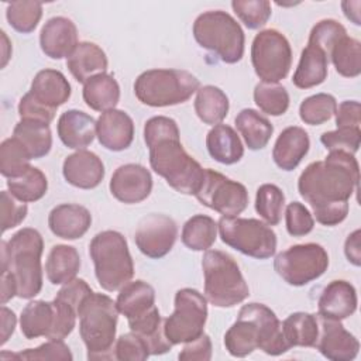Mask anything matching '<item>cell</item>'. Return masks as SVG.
Wrapping results in <instances>:
<instances>
[{
    "label": "cell",
    "mask_w": 361,
    "mask_h": 361,
    "mask_svg": "<svg viewBox=\"0 0 361 361\" xmlns=\"http://www.w3.org/2000/svg\"><path fill=\"white\" fill-rule=\"evenodd\" d=\"M360 166L353 154L330 151L323 161L309 164L298 179L299 195L323 226H337L348 214V200L358 189Z\"/></svg>",
    "instance_id": "cell-1"
},
{
    "label": "cell",
    "mask_w": 361,
    "mask_h": 361,
    "mask_svg": "<svg viewBox=\"0 0 361 361\" xmlns=\"http://www.w3.org/2000/svg\"><path fill=\"white\" fill-rule=\"evenodd\" d=\"M144 141L154 172L176 192L196 195L203 182L204 169L182 147L176 121L166 116L151 117L144 126Z\"/></svg>",
    "instance_id": "cell-2"
},
{
    "label": "cell",
    "mask_w": 361,
    "mask_h": 361,
    "mask_svg": "<svg viewBox=\"0 0 361 361\" xmlns=\"http://www.w3.org/2000/svg\"><path fill=\"white\" fill-rule=\"evenodd\" d=\"M226 350L233 357H247L259 348L268 355H281L290 347L276 314L262 303L244 305L237 320L224 334Z\"/></svg>",
    "instance_id": "cell-3"
},
{
    "label": "cell",
    "mask_w": 361,
    "mask_h": 361,
    "mask_svg": "<svg viewBox=\"0 0 361 361\" xmlns=\"http://www.w3.org/2000/svg\"><path fill=\"white\" fill-rule=\"evenodd\" d=\"M42 235L31 227H24L8 241H1V271L13 275L17 296L21 299H32L42 289Z\"/></svg>",
    "instance_id": "cell-4"
},
{
    "label": "cell",
    "mask_w": 361,
    "mask_h": 361,
    "mask_svg": "<svg viewBox=\"0 0 361 361\" xmlns=\"http://www.w3.org/2000/svg\"><path fill=\"white\" fill-rule=\"evenodd\" d=\"M78 317L87 360H113L118 320L116 302L104 293L92 292L80 303Z\"/></svg>",
    "instance_id": "cell-5"
},
{
    "label": "cell",
    "mask_w": 361,
    "mask_h": 361,
    "mask_svg": "<svg viewBox=\"0 0 361 361\" xmlns=\"http://www.w3.org/2000/svg\"><path fill=\"white\" fill-rule=\"evenodd\" d=\"M89 254L97 282L104 290H120L134 276L133 258L121 233L116 230L97 233L89 244Z\"/></svg>",
    "instance_id": "cell-6"
},
{
    "label": "cell",
    "mask_w": 361,
    "mask_h": 361,
    "mask_svg": "<svg viewBox=\"0 0 361 361\" xmlns=\"http://www.w3.org/2000/svg\"><path fill=\"white\" fill-rule=\"evenodd\" d=\"M204 296L216 307H233L250 296L248 285L231 255L206 250L202 258Z\"/></svg>",
    "instance_id": "cell-7"
},
{
    "label": "cell",
    "mask_w": 361,
    "mask_h": 361,
    "mask_svg": "<svg viewBox=\"0 0 361 361\" xmlns=\"http://www.w3.org/2000/svg\"><path fill=\"white\" fill-rule=\"evenodd\" d=\"M196 42L226 63H237L244 55L245 37L241 25L226 11H204L193 23Z\"/></svg>",
    "instance_id": "cell-8"
},
{
    "label": "cell",
    "mask_w": 361,
    "mask_h": 361,
    "mask_svg": "<svg viewBox=\"0 0 361 361\" xmlns=\"http://www.w3.org/2000/svg\"><path fill=\"white\" fill-rule=\"evenodd\" d=\"M199 79L183 69H149L134 82L137 99L151 107H166L185 103L197 92Z\"/></svg>",
    "instance_id": "cell-9"
},
{
    "label": "cell",
    "mask_w": 361,
    "mask_h": 361,
    "mask_svg": "<svg viewBox=\"0 0 361 361\" xmlns=\"http://www.w3.org/2000/svg\"><path fill=\"white\" fill-rule=\"evenodd\" d=\"M221 241L244 255L267 259L276 251V234L269 224L258 219L224 217L217 223Z\"/></svg>",
    "instance_id": "cell-10"
},
{
    "label": "cell",
    "mask_w": 361,
    "mask_h": 361,
    "mask_svg": "<svg viewBox=\"0 0 361 361\" xmlns=\"http://www.w3.org/2000/svg\"><path fill=\"white\" fill-rule=\"evenodd\" d=\"M207 320V299L192 288L175 293L173 313L164 320V333L172 345L189 343L203 334Z\"/></svg>",
    "instance_id": "cell-11"
},
{
    "label": "cell",
    "mask_w": 361,
    "mask_h": 361,
    "mask_svg": "<svg viewBox=\"0 0 361 361\" xmlns=\"http://www.w3.org/2000/svg\"><path fill=\"white\" fill-rule=\"evenodd\" d=\"M327 267L329 254L316 243L292 245L274 259L275 272L292 286H303L320 278Z\"/></svg>",
    "instance_id": "cell-12"
},
{
    "label": "cell",
    "mask_w": 361,
    "mask_h": 361,
    "mask_svg": "<svg viewBox=\"0 0 361 361\" xmlns=\"http://www.w3.org/2000/svg\"><path fill=\"white\" fill-rule=\"evenodd\" d=\"M251 62L255 75L268 83L285 79L292 65V49L286 37L278 30L259 31L251 45Z\"/></svg>",
    "instance_id": "cell-13"
},
{
    "label": "cell",
    "mask_w": 361,
    "mask_h": 361,
    "mask_svg": "<svg viewBox=\"0 0 361 361\" xmlns=\"http://www.w3.org/2000/svg\"><path fill=\"white\" fill-rule=\"evenodd\" d=\"M195 196L203 206L224 217H237L248 206L245 186L210 168L204 169L203 182Z\"/></svg>",
    "instance_id": "cell-14"
},
{
    "label": "cell",
    "mask_w": 361,
    "mask_h": 361,
    "mask_svg": "<svg viewBox=\"0 0 361 361\" xmlns=\"http://www.w3.org/2000/svg\"><path fill=\"white\" fill-rule=\"evenodd\" d=\"M178 237L175 220L166 214L151 213L138 221L134 233L137 248L148 258L165 257L173 247Z\"/></svg>",
    "instance_id": "cell-15"
},
{
    "label": "cell",
    "mask_w": 361,
    "mask_h": 361,
    "mask_svg": "<svg viewBox=\"0 0 361 361\" xmlns=\"http://www.w3.org/2000/svg\"><path fill=\"white\" fill-rule=\"evenodd\" d=\"M110 193L121 203L135 204L145 200L152 190L151 172L140 164L118 166L110 179Z\"/></svg>",
    "instance_id": "cell-16"
},
{
    "label": "cell",
    "mask_w": 361,
    "mask_h": 361,
    "mask_svg": "<svg viewBox=\"0 0 361 361\" xmlns=\"http://www.w3.org/2000/svg\"><path fill=\"white\" fill-rule=\"evenodd\" d=\"M319 336L316 348L331 361H351L357 357L360 343L354 334L347 331L340 320L319 316Z\"/></svg>",
    "instance_id": "cell-17"
},
{
    "label": "cell",
    "mask_w": 361,
    "mask_h": 361,
    "mask_svg": "<svg viewBox=\"0 0 361 361\" xmlns=\"http://www.w3.org/2000/svg\"><path fill=\"white\" fill-rule=\"evenodd\" d=\"M96 135L102 147L109 151H124L134 140L133 118L123 110L103 111L96 121Z\"/></svg>",
    "instance_id": "cell-18"
},
{
    "label": "cell",
    "mask_w": 361,
    "mask_h": 361,
    "mask_svg": "<svg viewBox=\"0 0 361 361\" xmlns=\"http://www.w3.org/2000/svg\"><path fill=\"white\" fill-rule=\"evenodd\" d=\"M62 175L75 188L94 189L104 178V165L94 152L78 149L65 158Z\"/></svg>",
    "instance_id": "cell-19"
},
{
    "label": "cell",
    "mask_w": 361,
    "mask_h": 361,
    "mask_svg": "<svg viewBox=\"0 0 361 361\" xmlns=\"http://www.w3.org/2000/svg\"><path fill=\"white\" fill-rule=\"evenodd\" d=\"M78 44L76 25L66 17H52L41 28L39 45L51 59L68 58Z\"/></svg>",
    "instance_id": "cell-20"
},
{
    "label": "cell",
    "mask_w": 361,
    "mask_h": 361,
    "mask_svg": "<svg viewBox=\"0 0 361 361\" xmlns=\"http://www.w3.org/2000/svg\"><path fill=\"white\" fill-rule=\"evenodd\" d=\"M357 303L355 288L344 279H336L324 286L317 300V316L343 320L357 310Z\"/></svg>",
    "instance_id": "cell-21"
},
{
    "label": "cell",
    "mask_w": 361,
    "mask_h": 361,
    "mask_svg": "<svg viewBox=\"0 0 361 361\" xmlns=\"http://www.w3.org/2000/svg\"><path fill=\"white\" fill-rule=\"evenodd\" d=\"M90 212L85 206L75 203L58 204L48 216L49 230L63 240H76L83 237L90 228Z\"/></svg>",
    "instance_id": "cell-22"
},
{
    "label": "cell",
    "mask_w": 361,
    "mask_h": 361,
    "mask_svg": "<svg viewBox=\"0 0 361 361\" xmlns=\"http://www.w3.org/2000/svg\"><path fill=\"white\" fill-rule=\"evenodd\" d=\"M58 135L62 144L72 149H85L96 135V120L80 110L63 111L56 124Z\"/></svg>",
    "instance_id": "cell-23"
},
{
    "label": "cell",
    "mask_w": 361,
    "mask_h": 361,
    "mask_svg": "<svg viewBox=\"0 0 361 361\" xmlns=\"http://www.w3.org/2000/svg\"><path fill=\"white\" fill-rule=\"evenodd\" d=\"M310 147V140L305 128L299 126L286 127L276 138L272 158L282 171H293L305 158Z\"/></svg>",
    "instance_id": "cell-24"
},
{
    "label": "cell",
    "mask_w": 361,
    "mask_h": 361,
    "mask_svg": "<svg viewBox=\"0 0 361 361\" xmlns=\"http://www.w3.org/2000/svg\"><path fill=\"white\" fill-rule=\"evenodd\" d=\"M109 61L104 51L94 42H79L73 52L66 58V66L79 83H86L90 78L104 73Z\"/></svg>",
    "instance_id": "cell-25"
},
{
    "label": "cell",
    "mask_w": 361,
    "mask_h": 361,
    "mask_svg": "<svg viewBox=\"0 0 361 361\" xmlns=\"http://www.w3.org/2000/svg\"><path fill=\"white\" fill-rule=\"evenodd\" d=\"M30 93L42 104L56 110L69 100L72 90L62 72L56 69H42L34 76Z\"/></svg>",
    "instance_id": "cell-26"
},
{
    "label": "cell",
    "mask_w": 361,
    "mask_h": 361,
    "mask_svg": "<svg viewBox=\"0 0 361 361\" xmlns=\"http://www.w3.org/2000/svg\"><path fill=\"white\" fill-rule=\"evenodd\" d=\"M329 61L327 54L322 48L307 42L293 73V85L299 89H310L322 85L329 73Z\"/></svg>",
    "instance_id": "cell-27"
},
{
    "label": "cell",
    "mask_w": 361,
    "mask_h": 361,
    "mask_svg": "<svg viewBox=\"0 0 361 361\" xmlns=\"http://www.w3.org/2000/svg\"><path fill=\"white\" fill-rule=\"evenodd\" d=\"M206 147L209 155L224 165L237 164L244 155V147L233 127L227 124H216L206 135Z\"/></svg>",
    "instance_id": "cell-28"
},
{
    "label": "cell",
    "mask_w": 361,
    "mask_h": 361,
    "mask_svg": "<svg viewBox=\"0 0 361 361\" xmlns=\"http://www.w3.org/2000/svg\"><path fill=\"white\" fill-rule=\"evenodd\" d=\"M116 306L127 320L137 319L155 306V290L141 279L127 282L117 295Z\"/></svg>",
    "instance_id": "cell-29"
},
{
    "label": "cell",
    "mask_w": 361,
    "mask_h": 361,
    "mask_svg": "<svg viewBox=\"0 0 361 361\" xmlns=\"http://www.w3.org/2000/svg\"><path fill=\"white\" fill-rule=\"evenodd\" d=\"M55 323L54 303L47 300H32L25 305L20 314V329L25 338L49 337Z\"/></svg>",
    "instance_id": "cell-30"
},
{
    "label": "cell",
    "mask_w": 361,
    "mask_h": 361,
    "mask_svg": "<svg viewBox=\"0 0 361 361\" xmlns=\"http://www.w3.org/2000/svg\"><path fill=\"white\" fill-rule=\"evenodd\" d=\"M80 269V257L75 247L54 245L45 262V274L52 285H63L72 281Z\"/></svg>",
    "instance_id": "cell-31"
},
{
    "label": "cell",
    "mask_w": 361,
    "mask_h": 361,
    "mask_svg": "<svg viewBox=\"0 0 361 361\" xmlns=\"http://www.w3.org/2000/svg\"><path fill=\"white\" fill-rule=\"evenodd\" d=\"M83 100L92 110H111L120 100V86L113 75L99 73L83 85Z\"/></svg>",
    "instance_id": "cell-32"
},
{
    "label": "cell",
    "mask_w": 361,
    "mask_h": 361,
    "mask_svg": "<svg viewBox=\"0 0 361 361\" xmlns=\"http://www.w3.org/2000/svg\"><path fill=\"white\" fill-rule=\"evenodd\" d=\"M234 121L247 147L252 151L265 148L274 134L271 121L254 109H243Z\"/></svg>",
    "instance_id": "cell-33"
},
{
    "label": "cell",
    "mask_w": 361,
    "mask_h": 361,
    "mask_svg": "<svg viewBox=\"0 0 361 361\" xmlns=\"http://www.w3.org/2000/svg\"><path fill=\"white\" fill-rule=\"evenodd\" d=\"M13 137L24 145L31 159H39L48 155L52 147L49 124L42 121L20 120L13 130Z\"/></svg>",
    "instance_id": "cell-34"
},
{
    "label": "cell",
    "mask_w": 361,
    "mask_h": 361,
    "mask_svg": "<svg viewBox=\"0 0 361 361\" xmlns=\"http://www.w3.org/2000/svg\"><path fill=\"white\" fill-rule=\"evenodd\" d=\"M195 111L196 116L210 126L220 124L230 109L227 94L217 86L206 85L197 89L195 99Z\"/></svg>",
    "instance_id": "cell-35"
},
{
    "label": "cell",
    "mask_w": 361,
    "mask_h": 361,
    "mask_svg": "<svg viewBox=\"0 0 361 361\" xmlns=\"http://www.w3.org/2000/svg\"><path fill=\"white\" fill-rule=\"evenodd\" d=\"M282 333L289 347H314L319 336L317 317L306 312H295L282 322Z\"/></svg>",
    "instance_id": "cell-36"
},
{
    "label": "cell",
    "mask_w": 361,
    "mask_h": 361,
    "mask_svg": "<svg viewBox=\"0 0 361 361\" xmlns=\"http://www.w3.org/2000/svg\"><path fill=\"white\" fill-rule=\"evenodd\" d=\"M182 243L192 251L209 250L217 238V223L206 214L192 216L182 228Z\"/></svg>",
    "instance_id": "cell-37"
},
{
    "label": "cell",
    "mask_w": 361,
    "mask_h": 361,
    "mask_svg": "<svg viewBox=\"0 0 361 361\" xmlns=\"http://www.w3.org/2000/svg\"><path fill=\"white\" fill-rule=\"evenodd\" d=\"M8 192L18 200L30 203L37 202L45 196L48 190V180L44 172L35 166H30L24 173L7 179Z\"/></svg>",
    "instance_id": "cell-38"
},
{
    "label": "cell",
    "mask_w": 361,
    "mask_h": 361,
    "mask_svg": "<svg viewBox=\"0 0 361 361\" xmlns=\"http://www.w3.org/2000/svg\"><path fill=\"white\" fill-rule=\"evenodd\" d=\"M330 59L344 78H357L361 73V44L358 39L344 35L340 38L330 52Z\"/></svg>",
    "instance_id": "cell-39"
},
{
    "label": "cell",
    "mask_w": 361,
    "mask_h": 361,
    "mask_svg": "<svg viewBox=\"0 0 361 361\" xmlns=\"http://www.w3.org/2000/svg\"><path fill=\"white\" fill-rule=\"evenodd\" d=\"M254 102L262 113L282 116L289 107V94L279 83L259 82L254 87Z\"/></svg>",
    "instance_id": "cell-40"
},
{
    "label": "cell",
    "mask_w": 361,
    "mask_h": 361,
    "mask_svg": "<svg viewBox=\"0 0 361 361\" xmlns=\"http://www.w3.org/2000/svg\"><path fill=\"white\" fill-rule=\"evenodd\" d=\"M285 195L274 183H264L257 189L255 210L269 226H276L282 219Z\"/></svg>",
    "instance_id": "cell-41"
},
{
    "label": "cell",
    "mask_w": 361,
    "mask_h": 361,
    "mask_svg": "<svg viewBox=\"0 0 361 361\" xmlns=\"http://www.w3.org/2000/svg\"><path fill=\"white\" fill-rule=\"evenodd\" d=\"M31 157L24 145L14 137L6 138L0 145V172L3 176L16 178L24 173L30 165Z\"/></svg>",
    "instance_id": "cell-42"
},
{
    "label": "cell",
    "mask_w": 361,
    "mask_h": 361,
    "mask_svg": "<svg viewBox=\"0 0 361 361\" xmlns=\"http://www.w3.org/2000/svg\"><path fill=\"white\" fill-rule=\"evenodd\" d=\"M6 17L8 24L18 32L30 34L42 17V3L39 1H11L7 4Z\"/></svg>",
    "instance_id": "cell-43"
},
{
    "label": "cell",
    "mask_w": 361,
    "mask_h": 361,
    "mask_svg": "<svg viewBox=\"0 0 361 361\" xmlns=\"http://www.w3.org/2000/svg\"><path fill=\"white\" fill-rule=\"evenodd\" d=\"M337 109L334 96L329 93H316L306 97L299 106V117L305 124L320 126L329 121Z\"/></svg>",
    "instance_id": "cell-44"
},
{
    "label": "cell",
    "mask_w": 361,
    "mask_h": 361,
    "mask_svg": "<svg viewBox=\"0 0 361 361\" xmlns=\"http://www.w3.org/2000/svg\"><path fill=\"white\" fill-rule=\"evenodd\" d=\"M1 360L14 358V360H41V361H72L73 355L69 350V347L63 343V340H48L47 343L38 345L37 348H27L20 353L7 354L1 353Z\"/></svg>",
    "instance_id": "cell-45"
},
{
    "label": "cell",
    "mask_w": 361,
    "mask_h": 361,
    "mask_svg": "<svg viewBox=\"0 0 361 361\" xmlns=\"http://www.w3.org/2000/svg\"><path fill=\"white\" fill-rule=\"evenodd\" d=\"M231 7L248 30L264 27L272 13L268 0H234Z\"/></svg>",
    "instance_id": "cell-46"
},
{
    "label": "cell",
    "mask_w": 361,
    "mask_h": 361,
    "mask_svg": "<svg viewBox=\"0 0 361 361\" xmlns=\"http://www.w3.org/2000/svg\"><path fill=\"white\" fill-rule=\"evenodd\" d=\"M320 142L329 151H343L347 154H355L361 142L360 127H343L334 131H326L320 137Z\"/></svg>",
    "instance_id": "cell-47"
},
{
    "label": "cell",
    "mask_w": 361,
    "mask_h": 361,
    "mask_svg": "<svg viewBox=\"0 0 361 361\" xmlns=\"http://www.w3.org/2000/svg\"><path fill=\"white\" fill-rule=\"evenodd\" d=\"M344 35H347V31L343 24H340L338 21H336L333 18H326L313 25V28L309 34L307 42L322 48L330 59L331 48Z\"/></svg>",
    "instance_id": "cell-48"
},
{
    "label": "cell",
    "mask_w": 361,
    "mask_h": 361,
    "mask_svg": "<svg viewBox=\"0 0 361 361\" xmlns=\"http://www.w3.org/2000/svg\"><path fill=\"white\" fill-rule=\"evenodd\" d=\"M114 360L120 361H144L149 354V348L142 337L134 331L121 334L114 344Z\"/></svg>",
    "instance_id": "cell-49"
},
{
    "label": "cell",
    "mask_w": 361,
    "mask_h": 361,
    "mask_svg": "<svg viewBox=\"0 0 361 361\" xmlns=\"http://www.w3.org/2000/svg\"><path fill=\"white\" fill-rule=\"evenodd\" d=\"M286 231L292 237H302L309 234L313 230L314 220L310 212L300 202H292L286 206L285 210Z\"/></svg>",
    "instance_id": "cell-50"
},
{
    "label": "cell",
    "mask_w": 361,
    "mask_h": 361,
    "mask_svg": "<svg viewBox=\"0 0 361 361\" xmlns=\"http://www.w3.org/2000/svg\"><path fill=\"white\" fill-rule=\"evenodd\" d=\"M1 230L3 233L18 226L27 216L28 207L25 202L18 200L8 190H3L1 195Z\"/></svg>",
    "instance_id": "cell-51"
},
{
    "label": "cell",
    "mask_w": 361,
    "mask_h": 361,
    "mask_svg": "<svg viewBox=\"0 0 361 361\" xmlns=\"http://www.w3.org/2000/svg\"><path fill=\"white\" fill-rule=\"evenodd\" d=\"M56 110L38 102L30 92L25 93L18 103V114L21 120H35L49 124L55 118Z\"/></svg>",
    "instance_id": "cell-52"
},
{
    "label": "cell",
    "mask_w": 361,
    "mask_h": 361,
    "mask_svg": "<svg viewBox=\"0 0 361 361\" xmlns=\"http://www.w3.org/2000/svg\"><path fill=\"white\" fill-rule=\"evenodd\" d=\"M186 345L179 353L178 358L182 361H209L212 358V340L207 334H202Z\"/></svg>",
    "instance_id": "cell-53"
},
{
    "label": "cell",
    "mask_w": 361,
    "mask_h": 361,
    "mask_svg": "<svg viewBox=\"0 0 361 361\" xmlns=\"http://www.w3.org/2000/svg\"><path fill=\"white\" fill-rule=\"evenodd\" d=\"M336 126L343 127H360L361 123V104L357 100H344L336 109Z\"/></svg>",
    "instance_id": "cell-54"
},
{
    "label": "cell",
    "mask_w": 361,
    "mask_h": 361,
    "mask_svg": "<svg viewBox=\"0 0 361 361\" xmlns=\"http://www.w3.org/2000/svg\"><path fill=\"white\" fill-rule=\"evenodd\" d=\"M360 238H361V231L355 230L347 237L345 244H344V254H345L347 259L355 267L361 265V243H360Z\"/></svg>",
    "instance_id": "cell-55"
},
{
    "label": "cell",
    "mask_w": 361,
    "mask_h": 361,
    "mask_svg": "<svg viewBox=\"0 0 361 361\" xmlns=\"http://www.w3.org/2000/svg\"><path fill=\"white\" fill-rule=\"evenodd\" d=\"M16 324H17L16 313L3 305L1 306V340H0L1 345H4L10 338V336L14 333Z\"/></svg>",
    "instance_id": "cell-56"
},
{
    "label": "cell",
    "mask_w": 361,
    "mask_h": 361,
    "mask_svg": "<svg viewBox=\"0 0 361 361\" xmlns=\"http://www.w3.org/2000/svg\"><path fill=\"white\" fill-rule=\"evenodd\" d=\"M1 305L17 296V283L8 271H1Z\"/></svg>",
    "instance_id": "cell-57"
},
{
    "label": "cell",
    "mask_w": 361,
    "mask_h": 361,
    "mask_svg": "<svg viewBox=\"0 0 361 361\" xmlns=\"http://www.w3.org/2000/svg\"><path fill=\"white\" fill-rule=\"evenodd\" d=\"M353 6H354V1H343L341 3V8H343V13L344 16L351 20L355 25H360L361 21H360V8H355L353 10Z\"/></svg>",
    "instance_id": "cell-58"
},
{
    "label": "cell",
    "mask_w": 361,
    "mask_h": 361,
    "mask_svg": "<svg viewBox=\"0 0 361 361\" xmlns=\"http://www.w3.org/2000/svg\"><path fill=\"white\" fill-rule=\"evenodd\" d=\"M1 38H3V62H1V66L4 68L7 61H8V58H10V54L7 52V49H11V45L8 44V38H7L4 31H1Z\"/></svg>",
    "instance_id": "cell-59"
}]
</instances>
